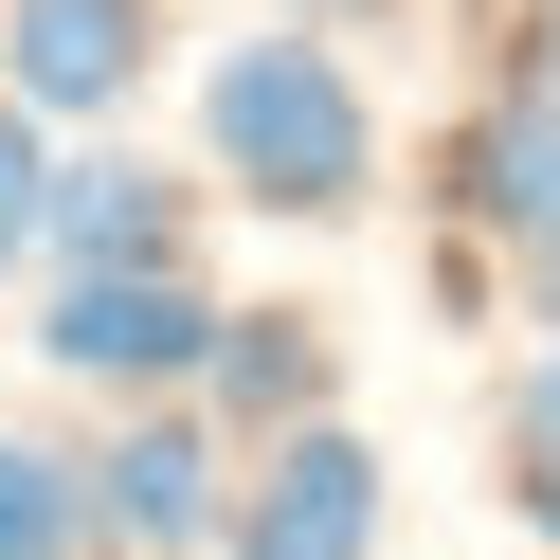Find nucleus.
Instances as JSON below:
<instances>
[{
	"label": "nucleus",
	"mask_w": 560,
	"mask_h": 560,
	"mask_svg": "<svg viewBox=\"0 0 560 560\" xmlns=\"http://www.w3.org/2000/svg\"><path fill=\"white\" fill-rule=\"evenodd\" d=\"M199 163H218L254 218H362L380 109H362V73H343L307 19H271V37H235L218 73H199Z\"/></svg>",
	"instance_id": "1"
},
{
	"label": "nucleus",
	"mask_w": 560,
	"mask_h": 560,
	"mask_svg": "<svg viewBox=\"0 0 560 560\" xmlns=\"http://www.w3.org/2000/svg\"><path fill=\"white\" fill-rule=\"evenodd\" d=\"M218 326H235V307L199 290V271H55L19 343H37L55 380H91V398H199Z\"/></svg>",
	"instance_id": "2"
},
{
	"label": "nucleus",
	"mask_w": 560,
	"mask_h": 560,
	"mask_svg": "<svg viewBox=\"0 0 560 560\" xmlns=\"http://www.w3.org/2000/svg\"><path fill=\"white\" fill-rule=\"evenodd\" d=\"M91 524H109L127 560H199L235 524V452H218V416L199 398H127V434L91 452Z\"/></svg>",
	"instance_id": "3"
},
{
	"label": "nucleus",
	"mask_w": 560,
	"mask_h": 560,
	"mask_svg": "<svg viewBox=\"0 0 560 560\" xmlns=\"http://www.w3.org/2000/svg\"><path fill=\"white\" fill-rule=\"evenodd\" d=\"M218 560H380V452L343 434V416L271 434L254 470H235V524H218Z\"/></svg>",
	"instance_id": "4"
},
{
	"label": "nucleus",
	"mask_w": 560,
	"mask_h": 560,
	"mask_svg": "<svg viewBox=\"0 0 560 560\" xmlns=\"http://www.w3.org/2000/svg\"><path fill=\"white\" fill-rule=\"evenodd\" d=\"M145 55H163V0H0V91H19L37 127L127 109Z\"/></svg>",
	"instance_id": "5"
},
{
	"label": "nucleus",
	"mask_w": 560,
	"mask_h": 560,
	"mask_svg": "<svg viewBox=\"0 0 560 560\" xmlns=\"http://www.w3.org/2000/svg\"><path fill=\"white\" fill-rule=\"evenodd\" d=\"M37 271H182V182L127 145L55 163V218H37Z\"/></svg>",
	"instance_id": "6"
},
{
	"label": "nucleus",
	"mask_w": 560,
	"mask_h": 560,
	"mask_svg": "<svg viewBox=\"0 0 560 560\" xmlns=\"http://www.w3.org/2000/svg\"><path fill=\"white\" fill-rule=\"evenodd\" d=\"M452 199H470L506 254H542V271H560V91H506V109L452 127Z\"/></svg>",
	"instance_id": "7"
},
{
	"label": "nucleus",
	"mask_w": 560,
	"mask_h": 560,
	"mask_svg": "<svg viewBox=\"0 0 560 560\" xmlns=\"http://www.w3.org/2000/svg\"><path fill=\"white\" fill-rule=\"evenodd\" d=\"M199 416L307 434V416H326V326H307V307H235V326H218V362H199Z\"/></svg>",
	"instance_id": "8"
},
{
	"label": "nucleus",
	"mask_w": 560,
	"mask_h": 560,
	"mask_svg": "<svg viewBox=\"0 0 560 560\" xmlns=\"http://www.w3.org/2000/svg\"><path fill=\"white\" fill-rule=\"evenodd\" d=\"M91 452H55L37 416H0V560H91Z\"/></svg>",
	"instance_id": "9"
},
{
	"label": "nucleus",
	"mask_w": 560,
	"mask_h": 560,
	"mask_svg": "<svg viewBox=\"0 0 560 560\" xmlns=\"http://www.w3.org/2000/svg\"><path fill=\"white\" fill-rule=\"evenodd\" d=\"M37 218H55V145H37V109L0 91V271H37Z\"/></svg>",
	"instance_id": "10"
},
{
	"label": "nucleus",
	"mask_w": 560,
	"mask_h": 560,
	"mask_svg": "<svg viewBox=\"0 0 560 560\" xmlns=\"http://www.w3.org/2000/svg\"><path fill=\"white\" fill-rule=\"evenodd\" d=\"M506 452H524V470H560V343L524 362V398H506Z\"/></svg>",
	"instance_id": "11"
},
{
	"label": "nucleus",
	"mask_w": 560,
	"mask_h": 560,
	"mask_svg": "<svg viewBox=\"0 0 560 560\" xmlns=\"http://www.w3.org/2000/svg\"><path fill=\"white\" fill-rule=\"evenodd\" d=\"M506 488H524V524H542V542H560V470H506Z\"/></svg>",
	"instance_id": "12"
},
{
	"label": "nucleus",
	"mask_w": 560,
	"mask_h": 560,
	"mask_svg": "<svg viewBox=\"0 0 560 560\" xmlns=\"http://www.w3.org/2000/svg\"><path fill=\"white\" fill-rule=\"evenodd\" d=\"M290 19H307V37H326V19H380V0H290Z\"/></svg>",
	"instance_id": "13"
},
{
	"label": "nucleus",
	"mask_w": 560,
	"mask_h": 560,
	"mask_svg": "<svg viewBox=\"0 0 560 560\" xmlns=\"http://www.w3.org/2000/svg\"><path fill=\"white\" fill-rule=\"evenodd\" d=\"M524 91H560V19H542V55H524Z\"/></svg>",
	"instance_id": "14"
}]
</instances>
